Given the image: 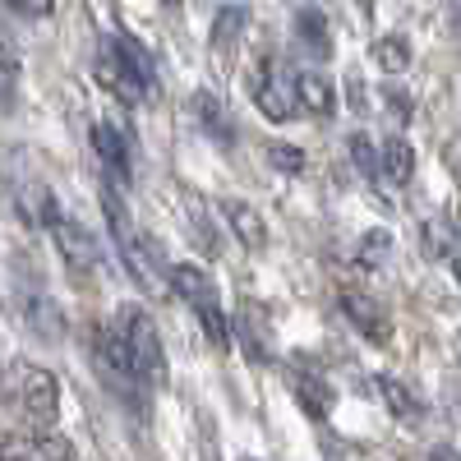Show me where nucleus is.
I'll list each match as a JSON object with an SVG mask.
<instances>
[{"label": "nucleus", "instance_id": "nucleus-6", "mask_svg": "<svg viewBox=\"0 0 461 461\" xmlns=\"http://www.w3.org/2000/svg\"><path fill=\"white\" fill-rule=\"evenodd\" d=\"M0 461H74V443L51 429H19L0 438Z\"/></svg>", "mask_w": 461, "mask_h": 461}, {"label": "nucleus", "instance_id": "nucleus-5", "mask_svg": "<svg viewBox=\"0 0 461 461\" xmlns=\"http://www.w3.org/2000/svg\"><path fill=\"white\" fill-rule=\"evenodd\" d=\"M167 282H171V291H176L185 304H194V310H199L203 332L212 337V346H230V323H226V314H221L217 286H212V277L203 273V267H199V263H176L171 273H167Z\"/></svg>", "mask_w": 461, "mask_h": 461}, {"label": "nucleus", "instance_id": "nucleus-9", "mask_svg": "<svg viewBox=\"0 0 461 461\" xmlns=\"http://www.w3.org/2000/svg\"><path fill=\"white\" fill-rule=\"evenodd\" d=\"M93 148H97V158H102L106 176H111L115 185H130V176H134V158H130V139H125V130H115L111 121H102V125L93 130Z\"/></svg>", "mask_w": 461, "mask_h": 461}, {"label": "nucleus", "instance_id": "nucleus-24", "mask_svg": "<svg viewBox=\"0 0 461 461\" xmlns=\"http://www.w3.org/2000/svg\"><path fill=\"white\" fill-rule=\"evenodd\" d=\"M5 5L23 19H51L56 14V0H5Z\"/></svg>", "mask_w": 461, "mask_h": 461}, {"label": "nucleus", "instance_id": "nucleus-25", "mask_svg": "<svg viewBox=\"0 0 461 461\" xmlns=\"http://www.w3.org/2000/svg\"><path fill=\"white\" fill-rule=\"evenodd\" d=\"M388 245H393L388 230H369V236L360 240V258H365V263H378L383 254H388Z\"/></svg>", "mask_w": 461, "mask_h": 461}, {"label": "nucleus", "instance_id": "nucleus-14", "mask_svg": "<svg viewBox=\"0 0 461 461\" xmlns=\"http://www.w3.org/2000/svg\"><path fill=\"white\" fill-rule=\"evenodd\" d=\"M295 42L310 51V56H328L332 51V37H328V23H323V14L314 10V5H304L300 14H295Z\"/></svg>", "mask_w": 461, "mask_h": 461}, {"label": "nucleus", "instance_id": "nucleus-13", "mask_svg": "<svg viewBox=\"0 0 461 461\" xmlns=\"http://www.w3.org/2000/svg\"><path fill=\"white\" fill-rule=\"evenodd\" d=\"M291 388H295L300 406L310 411L314 420H323V415H328V406H332V393H328V383H323L314 369H304V365H300V369L291 374Z\"/></svg>", "mask_w": 461, "mask_h": 461}, {"label": "nucleus", "instance_id": "nucleus-27", "mask_svg": "<svg viewBox=\"0 0 461 461\" xmlns=\"http://www.w3.org/2000/svg\"><path fill=\"white\" fill-rule=\"evenodd\" d=\"M429 461H461V452H452V447H434Z\"/></svg>", "mask_w": 461, "mask_h": 461}, {"label": "nucleus", "instance_id": "nucleus-28", "mask_svg": "<svg viewBox=\"0 0 461 461\" xmlns=\"http://www.w3.org/2000/svg\"><path fill=\"white\" fill-rule=\"evenodd\" d=\"M452 258V273H456V282H461V254H447Z\"/></svg>", "mask_w": 461, "mask_h": 461}, {"label": "nucleus", "instance_id": "nucleus-30", "mask_svg": "<svg viewBox=\"0 0 461 461\" xmlns=\"http://www.w3.org/2000/svg\"><path fill=\"white\" fill-rule=\"evenodd\" d=\"M167 5H180V0H167Z\"/></svg>", "mask_w": 461, "mask_h": 461}, {"label": "nucleus", "instance_id": "nucleus-17", "mask_svg": "<svg viewBox=\"0 0 461 461\" xmlns=\"http://www.w3.org/2000/svg\"><path fill=\"white\" fill-rule=\"evenodd\" d=\"M383 171H388V180L393 185H406L411 176H415V152H411V143L406 139H388L383 143Z\"/></svg>", "mask_w": 461, "mask_h": 461}, {"label": "nucleus", "instance_id": "nucleus-4", "mask_svg": "<svg viewBox=\"0 0 461 461\" xmlns=\"http://www.w3.org/2000/svg\"><path fill=\"white\" fill-rule=\"evenodd\" d=\"M14 411L23 415L28 429H51L60 415V383L42 365H19L14 369Z\"/></svg>", "mask_w": 461, "mask_h": 461}, {"label": "nucleus", "instance_id": "nucleus-26", "mask_svg": "<svg viewBox=\"0 0 461 461\" xmlns=\"http://www.w3.org/2000/svg\"><path fill=\"white\" fill-rule=\"evenodd\" d=\"M388 102H393V115L402 121V115H411V97L406 93H388Z\"/></svg>", "mask_w": 461, "mask_h": 461}, {"label": "nucleus", "instance_id": "nucleus-7", "mask_svg": "<svg viewBox=\"0 0 461 461\" xmlns=\"http://www.w3.org/2000/svg\"><path fill=\"white\" fill-rule=\"evenodd\" d=\"M249 88H254V106L267 115V121L286 125L291 115H295V93L277 84L273 60H267V56H258V60H254V79H249Z\"/></svg>", "mask_w": 461, "mask_h": 461}, {"label": "nucleus", "instance_id": "nucleus-23", "mask_svg": "<svg viewBox=\"0 0 461 461\" xmlns=\"http://www.w3.org/2000/svg\"><path fill=\"white\" fill-rule=\"evenodd\" d=\"M443 230H447V221H443V217L425 226V254H429V258H443V254H452V249H447V245H452V236L443 240Z\"/></svg>", "mask_w": 461, "mask_h": 461}, {"label": "nucleus", "instance_id": "nucleus-29", "mask_svg": "<svg viewBox=\"0 0 461 461\" xmlns=\"http://www.w3.org/2000/svg\"><path fill=\"white\" fill-rule=\"evenodd\" d=\"M456 230H461V208H456Z\"/></svg>", "mask_w": 461, "mask_h": 461}, {"label": "nucleus", "instance_id": "nucleus-15", "mask_svg": "<svg viewBox=\"0 0 461 461\" xmlns=\"http://www.w3.org/2000/svg\"><path fill=\"white\" fill-rule=\"evenodd\" d=\"M240 32H245V10L240 5L217 10V19H212V60H230V51H236V42H240Z\"/></svg>", "mask_w": 461, "mask_h": 461}, {"label": "nucleus", "instance_id": "nucleus-18", "mask_svg": "<svg viewBox=\"0 0 461 461\" xmlns=\"http://www.w3.org/2000/svg\"><path fill=\"white\" fill-rule=\"evenodd\" d=\"M19 79H23V69H19L14 47L0 42V111H14L19 106Z\"/></svg>", "mask_w": 461, "mask_h": 461}, {"label": "nucleus", "instance_id": "nucleus-21", "mask_svg": "<svg viewBox=\"0 0 461 461\" xmlns=\"http://www.w3.org/2000/svg\"><path fill=\"white\" fill-rule=\"evenodd\" d=\"M351 162L360 167V176H369V180H374V171H378V152H374V139H369L365 130H356V134H351Z\"/></svg>", "mask_w": 461, "mask_h": 461}, {"label": "nucleus", "instance_id": "nucleus-19", "mask_svg": "<svg viewBox=\"0 0 461 461\" xmlns=\"http://www.w3.org/2000/svg\"><path fill=\"white\" fill-rule=\"evenodd\" d=\"M369 56H374V65L383 74H402L411 65V47L402 42V37H378V42L369 47Z\"/></svg>", "mask_w": 461, "mask_h": 461}, {"label": "nucleus", "instance_id": "nucleus-12", "mask_svg": "<svg viewBox=\"0 0 461 461\" xmlns=\"http://www.w3.org/2000/svg\"><path fill=\"white\" fill-rule=\"evenodd\" d=\"M291 93L300 97V106L310 111V115H332V111H337V93H332V84L323 79V74H314V69L295 74Z\"/></svg>", "mask_w": 461, "mask_h": 461}, {"label": "nucleus", "instance_id": "nucleus-10", "mask_svg": "<svg viewBox=\"0 0 461 461\" xmlns=\"http://www.w3.org/2000/svg\"><path fill=\"white\" fill-rule=\"evenodd\" d=\"M221 217H226V226H230V230H236V240H240L245 249H254V254H263V249H267V226H263V217H258L249 203L226 199V203H221Z\"/></svg>", "mask_w": 461, "mask_h": 461}, {"label": "nucleus", "instance_id": "nucleus-11", "mask_svg": "<svg viewBox=\"0 0 461 461\" xmlns=\"http://www.w3.org/2000/svg\"><path fill=\"white\" fill-rule=\"evenodd\" d=\"M341 314L351 319L369 341H388V314H383L369 295H360V291H341Z\"/></svg>", "mask_w": 461, "mask_h": 461}, {"label": "nucleus", "instance_id": "nucleus-16", "mask_svg": "<svg viewBox=\"0 0 461 461\" xmlns=\"http://www.w3.org/2000/svg\"><path fill=\"white\" fill-rule=\"evenodd\" d=\"M194 115L203 121V130L217 139V143H236V125H230V115L221 111V102L212 97V93H194Z\"/></svg>", "mask_w": 461, "mask_h": 461}, {"label": "nucleus", "instance_id": "nucleus-3", "mask_svg": "<svg viewBox=\"0 0 461 461\" xmlns=\"http://www.w3.org/2000/svg\"><path fill=\"white\" fill-rule=\"evenodd\" d=\"M102 212H106V226H111V236H115V254H121V263L130 267V277L139 282V286H158V254L148 249V240L139 236V226H134V217H130V208L121 203V194L115 189H102Z\"/></svg>", "mask_w": 461, "mask_h": 461}, {"label": "nucleus", "instance_id": "nucleus-1", "mask_svg": "<svg viewBox=\"0 0 461 461\" xmlns=\"http://www.w3.org/2000/svg\"><path fill=\"white\" fill-rule=\"evenodd\" d=\"M97 84L106 93H115L121 102L139 106L148 102V93L158 88V74H152V56L125 32H106L97 47Z\"/></svg>", "mask_w": 461, "mask_h": 461}, {"label": "nucleus", "instance_id": "nucleus-22", "mask_svg": "<svg viewBox=\"0 0 461 461\" xmlns=\"http://www.w3.org/2000/svg\"><path fill=\"white\" fill-rule=\"evenodd\" d=\"M267 162H273L277 171H286V176H300L304 171V152L291 148V143H273L267 148Z\"/></svg>", "mask_w": 461, "mask_h": 461}, {"label": "nucleus", "instance_id": "nucleus-2", "mask_svg": "<svg viewBox=\"0 0 461 461\" xmlns=\"http://www.w3.org/2000/svg\"><path fill=\"white\" fill-rule=\"evenodd\" d=\"M115 332H121V346L130 356V369L139 378V388H158L167 378V351H162V337L152 328V319L139 310V304H125V310H115Z\"/></svg>", "mask_w": 461, "mask_h": 461}, {"label": "nucleus", "instance_id": "nucleus-20", "mask_svg": "<svg viewBox=\"0 0 461 461\" xmlns=\"http://www.w3.org/2000/svg\"><path fill=\"white\" fill-rule=\"evenodd\" d=\"M378 393L388 397V406H393V415H397V420H420V402L402 388L397 378H378Z\"/></svg>", "mask_w": 461, "mask_h": 461}, {"label": "nucleus", "instance_id": "nucleus-8", "mask_svg": "<svg viewBox=\"0 0 461 461\" xmlns=\"http://www.w3.org/2000/svg\"><path fill=\"white\" fill-rule=\"evenodd\" d=\"M47 230H51V240L60 245V254H65V263H69V273H88V267L97 263V245H93V236H88V230L74 221V217L60 212Z\"/></svg>", "mask_w": 461, "mask_h": 461}]
</instances>
